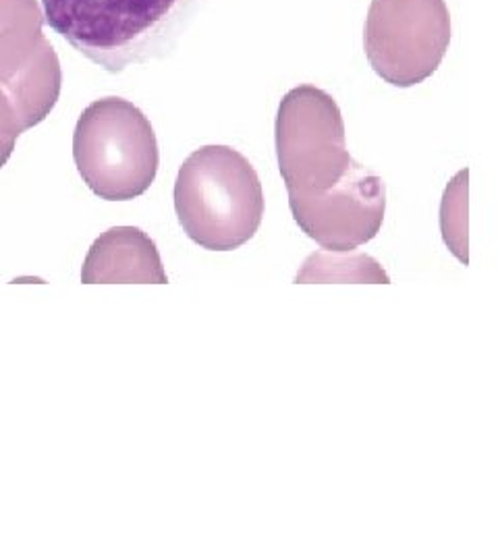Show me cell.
Returning <instances> with one entry per match:
<instances>
[{"label": "cell", "mask_w": 498, "mask_h": 560, "mask_svg": "<svg viewBox=\"0 0 498 560\" xmlns=\"http://www.w3.org/2000/svg\"><path fill=\"white\" fill-rule=\"evenodd\" d=\"M296 282H377V284H389V275L380 268L379 261L366 254H354V252H316L312 254Z\"/></svg>", "instance_id": "9"}, {"label": "cell", "mask_w": 498, "mask_h": 560, "mask_svg": "<svg viewBox=\"0 0 498 560\" xmlns=\"http://www.w3.org/2000/svg\"><path fill=\"white\" fill-rule=\"evenodd\" d=\"M451 44L444 0H372L363 46L377 75L395 88L428 80Z\"/></svg>", "instance_id": "5"}, {"label": "cell", "mask_w": 498, "mask_h": 560, "mask_svg": "<svg viewBox=\"0 0 498 560\" xmlns=\"http://www.w3.org/2000/svg\"><path fill=\"white\" fill-rule=\"evenodd\" d=\"M277 159L289 194H314L339 183L354 162L337 101L316 85H299L280 101Z\"/></svg>", "instance_id": "4"}, {"label": "cell", "mask_w": 498, "mask_h": 560, "mask_svg": "<svg viewBox=\"0 0 498 560\" xmlns=\"http://www.w3.org/2000/svg\"><path fill=\"white\" fill-rule=\"evenodd\" d=\"M73 159L83 183L102 200H136L157 179L159 141L134 102L111 96L81 113Z\"/></svg>", "instance_id": "3"}, {"label": "cell", "mask_w": 498, "mask_h": 560, "mask_svg": "<svg viewBox=\"0 0 498 560\" xmlns=\"http://www.w3.org/2000/svg\"><path fill=\"white\" fill-rule=\"evenodd\" d=\"M175 212L187 237L208 252H233L254 240L264 217L258 173L229 145H204L183 162Z\"/></svg>", "instance_id": "2"}, {"label": "cell", "mask_w": 498, "mask_h": 560, "mask_svg": "<svg viewBox=\"0 0 498 560\" xmlns=\"http://www.w3.org/2000/svg\"><path fill=\"white\" fill-rule=\"evenodd\" d=\"M440 214L442 237L459 260L467 264V171H461L447 187Z\"/></svg>", "instance_id": "10"}, {"label": "cell", "mask_w": 498, "mask_h": 560, "mask_svg": "<svg viewBox=\"0 0 498 560\" xmlns=\"http://www.w3.org/2000/svg\"><path fill=\"white\" fill-rule=\"evenodd\" d=\"M15 138H9L4 133H0V168L9 162L13 150H15Z\"/></svg>", "instance_id": "11"}, {"label": "cell", "mask_w": 498, "mask_h": 560, "mask_svg": "<svg viewBox=\"0 0 498 560\" xmlns=\"http://www.w3.org/2000/svg\"><path fill=\"white\" fill-rule=\"evenodd\" d=\"M204 0H42L44 20L108 73L166 57Z\"/></svg>", "instance_id": "1"}, {"label": "cell", "mask_w": 498, "mask_h": 560, "mask_svg": "<svg viewBox=\"0 0 498 560\" xmlns=\"http://www.w3.org/2000/svg\"><path fill=\"white\" fill-rule=\"evenodd\" d=\"M83 284H166L159 247L138 226H113L92 243L83 268Z\"/></svg>", "instance_id": "8"}, {"label": "cell", "mask_w": 498, "mask_h": 560, "mask_svg": "<svg viewBox=\"0 0 498 560\" xmlns=\"http://www.w3.org/2000/svg\"><path fill=\"white\" fill-rule=\"evenodd\" d=\"M289 208L299 229L326 252H356L374 240L384 222V180L358 161L339 183L314 194H289Z\"/></svg>", "instance_id": "7"}, {"label": "cell", "mask_w": 498, "mask_h": 560, "mask_svg": "<svg viewBox=\"0 0 498 560\" xmlns=\"http://www.w3.org/2000/svg\"><path fill=\"white\" fill-rule=\"evenodd\" d=\"M42 27L38 0H0V101L21 133L53 113L62 88L59 57Z\"/></svg>", "instance_id": "6"}]
</instances>
